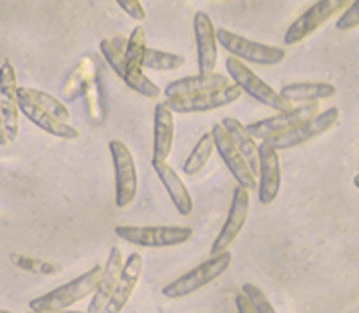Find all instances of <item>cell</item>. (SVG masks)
I'll use <instances>...</instances> for the list:
<instances>
[{"label":"cell","mask_w":359,"mask_h":313,"mask_svg":"<svg viewBox=\"0 0 359 313\" xmlns=\"http://www.w3.org/2000/svg\"><path fill=\"white\" fill-rule=\"evenodd\" d=\"M231 261H233L231 251H225L221 255L209 257L205 263L197 265L195 269L183 273L181 277H177L169 285H165L163 287V295L169 299H181L193 295L195 291L203 289L205 285L213 284L215 279H219L225 271L229 269Z\"/></svg>","instance_id":"7a4b0ae2"},{"label":"cell","mask_w":359,"mask_h":313,"mask_svg":"<svg viewBox=\"0 0 359 313\" xmlns=\"http://www.w3.org/2000/svg\"><path fill=\"white\" fill-rule=\"evenodd\" d=\"M193 30L197 41V60H199V74L215 72L217 65V39L215 27L209 15L197 13L193 18Z\"/></svg>","instance_id":"ac0fdd59"},{"label":"cell","mask_w":359,"mask_h":313,"mask_svg":"<svg viewBox=\"0 0 359 313\" xmlns=\"http://www.w3.org/2000/svg\"><path fill=\"white\" fill-rule=\"evenodd\" d=\"M351 2L347 0H319L311 4L285 32V44H299L307 36H311L317 29H321L330 18L345 11Z\"/></svg>","instance_id":"9c48e42d"},{"label":"cell","mask_w":359,"mask_h":313,"mask_svg":"<svg viewBox=\"0 0 359 313\" xmlns=\"http://www.w3.org/2000/svg\"><path fill=\"white\" fill-rule=\"evenodd\" d=\"M130 18H135V20H139V22H143L144 18H147V13H144V6L141 0H118L116 2Z\"/></svg>","instance_id":"1f68e13d"},{"label":"cell","mask_w":359,"mask_h":313,"mask_svg":"<svg viewBox=\"0 0 359 313\" xmlns=\"http://www.w3.org/2000/svg\"><path fill=\"white\" fill-rule=\"evenodd\" d=\"M102 265H95L90 271H86L85 275L72 279L71 284H65L44 293L41 298L30 301V312H60V309H69L71 305L83 301L88 295L95 293L97 285L101 281Z\"/></svg>","instance_id":"6da1fadb"},{"label":"cell","mask_w":359,"mask_h":313,"mask_svg":"<svg viewBox=\"0 0 359 313\" xmlns=\"http://www.w3.org/2000/svg\"><path fill=\"white\" fill-rule=\"evenodd\" d=\"M235 305H237V313H257L255 309H253L251 301L245 298L241 291H239V293L235 295Z\"/></svg>","instance_id":"d6a6232c"},{"label":"cell","mask_w":359,"mask_h":313,"mask_svg":"<svg viewBox=\"0 0 359 313\" xmlns=\"http://www.w3.org/2000/svg\"><path fill=\"white\" fill-rule=\"evenodd\" d=\"M16 95L22 97V99H27L32 105H36L39 109H43L44 113L53 114L60 123H69V119H71V113H69L67 105L60 102L57 97L48 95V93H43L39 88H30V86H18Z\"/></svg>","instance_id":"d4e9b609"},{"label":"cell","mask_w":359,"mask_h":313,"mask_svg":"<svg viewBox=\"0 0 359 313\" xmlns=\"http://www.w3.org/2000/svg\"><path fill=\"white\" fill-rule=\"evenodd\" d=\"M109 151H111V159L115 165L116 207L125 209L137 197V189H139V175H137V167H135V159H133L129 147L123 141L109 142Z\"/></svg>","instance_id":"ba28073f"},{"label":"cell","mask_w":359,"mask_h":313,"mask_svg":"<svg viewBox=\"0 0 359 313\" xmlns=\"http://www.w3.org/2000/svg\"><path fill=\"white\" fill-rule=\"evenodd\" d=\"M86 67H88V57L83 58V60L79 62V67H74V71L71 72V76L67 79V83H65V86H62V95H65L67 99H74V97L79 95Z\"/></svg>","instance_id":"f546056e"},{"label":"cell","mask_w":359,"mask_h":313,"mask_svg":"<svg viewBox=\"0 0 359 313\" xmlns=\"http://www.w3.org/2000/svg\"><path fill=\"white\" fill-rule=\"evenodd\" d=\"M116 237L130 245L149 247V249H165L183 245L193 237V229L179 225H116Z\"/></svg>","instance_id":"3957f363"},{"label":"cell","mask_w":359,"mask_h":313,"mask_svg":"<svg viewBox=\"0 0 359 313\" xmlns=\"http://www.w3.org/2000/svg\"><path fill=\"white\" fill-rule=\"evenodd\" d=\"M0 313H15V312H6V309H0ZM30 313V312H29Z\"/></svg>","instance_id":"d590c367"},{"label":"cell","mask_w":359,"mask_h":313,"mask_svg":"<svg viewBox=\"0 0 359 313\" xmlns=\"http://www.w3.org/2000/svg\"><path fill=\"white\" fill-rule=\"evenodd\" d=\"M241 293L251 301L253 309H255L257 313H277L275 312L273 305H271V301L267 299V295L261 291V287H257V285L243 284V287H241Z\"/></svg>","instance_id":"f1b7e54d"},{"label":"cell","mask_w":359,"mask_h":313,"mask_svg":"<svg viewBox=\"0 0 359 313\" xmlns=\"http://www.w3.org/2000/svg\"><path fill=\"white\" fill-rule=\"evenodd\" d=\"M221 125L225 127V131L231 135V139L235 142V147H237V151L241 153V156L245 159V163H247V167H249V171L253 173V175H257L259 171V156H257V142L255 139L245 131V125L241 121H237V119H233V116H225L223 121H221Z\"/></svg>","instance_id":"603a6c76"},{"label":"cell","mask_w":359,"mask_h":313,"mask_svg":"<svg viewBox=\"0 0 359 313\" xmlns=\"http://www.w3.org/2000/svg\"><path fill=\"white\" fill-rule=\"evenodd\" d=\"M153 169L157 173V179L163 183L167 195L171 197L175 209L181 215L189 217L193 211V199H191V193H189L187 185L183 183V179L177 175V171L169 167L167 163H157L153 161Z\"/></svg>","instance_id":"44dd1931"},{"label":"cell","mask_w":359,"mask_h":313,"mask_svg":"<svg viewBox=\"0 0 359 313\" xmlns=\"http://www.w3.org/2000/svg\"><path fill=\"white\" fill-rule=\"evenodd\" d=\"M79 95L85 100L86 113L90 116V121L95 125H101L107 119V97H104V86H102L101 65L97 57H88V67L83 76Z\"/></svg>","instance_id":"4fadbf2b"},{"label":"cell","mask_w":359,"mask_h":313,"mask_svg":"<svg viewBox=\"0 0 359 313\" xmlns=\"http://www.w3.org/2000/svg\"><path fill=\"white\" fill-rule=\"evenodd\" d=\"M249 191L245 187H235L233 191V201H231L229 213H227V219L223 223V227L219 231L217 239L213 241V247H211V257L221 255L225 251H229V247L233 245V241L237 239V235L241 233L245 221H247V215H249Z\"/></svg>","instance_id":"30bf717a"},{"label":"cell","mask_w":359,"mask_h":313,"mask_svg":"<svg viewBox=\"0 0 359 313\" xmlns=\"http://www.w3.org/2000/svg\"><path fill=\"white\" fill-rule=\"evenodd\" d=\"M213 151H215V145H213V135L209 131V133L203 135L201 139L197 141V145L193 147V151L189 153L187 161L183 165V171L187 173V175H197L209 163Z\"/></svg>","instance_id":"4316f807"},{"label":"cell","mask_w":359,"mask_h":313,"mask_svg":"<svg viewBox=\"0 0 359 313\" xmlns=\"http://www.w3.org/2000/svg\"><path fill=\"white\" fill-rule=\"evenodd\" d=\"M16 71L11 60H6L0 67V109H2V121L8 142L16 141L18 137V99H16Z\"/></svg>","instance_id":"5bb4252c"},{"label":"cell","mask_w":359,"mask_h":313,"mask_svg":"<svg viewBox=\"0 0 359 313\" xmlns=\"http://www.w3.org/2000/svg\"><path fill=\"white\" fill-rule=\"evenodd\" d=\"M283 99L295 105V102H317L335 97L337 88L330 83H289L277 91Z\"/></svg>","instance_id":"cb8c5ba5"},{"label":"cell","mask_w":359,"mask_h":313,"mask_svg":"<svg viewBox=\"0 0 359 313\" xmlns=\"http://www.w3.org/2000/svg\"><path fill=\"white\" fill-rule=\"evenodd\" d=\"M175 141V116L165 102L155 107V137H153V161L167 163Z\"/></svg>","instance_id":"7402d4cb"},{"label":"cell","mask_w":359,"mask_h":313,"mask_svg":"<svg viewBox=\"0 0 359 313\" xmlns=\"http://www.w3.org/2000/svg\"><path fill=\"white\" fill-rule=\"evenodd\" d=\"M211 135H213L215 151L219 153V156H221V161L225 163V167L231 171V175L235 177L237 185L245 187L247 191L257 185L255 175L249 171L245 159L241 156V153L237 151V147H235V142L231 139L229 133L225 131V127H223L221 123H217V125H213V128H211Z\"/></svg>","instance_id":"8fae6325"},{"label":"cell","mask_w":359,"mask_h":313,"mask_svg":"<svg viewBox=\"0 0 359 313\" xmlns=\"http://www.w3.org/2000/svg\"><path fill=\"white\" fill-rule=\"evenodd\" d=\"M241 88L235 85L221 88V91H213V93H203V95H195V97H179V99H167L165 105L167 109L175 113H209L221 107H227L231 102H237L241 97Z\"/></svg>","instance_id":"7c38bea8"},{"label":"cell","mask_w":359,"mask_h":313,"mask_svg":"<svg viewBox=\"0 0 359 313\" xmlns=\"http://www.w3.org/2000/svg\"><path fill=\"white\" fill-rule=\"evenodd\" d=\"M101 55L107 60V65L125 81L129 69H127V60H125V41H123V36L101 41Z\"/></svg>","instance_id":"484cf974"},{"label":"cell","mask_w":359,"mask_h":313,"mask_svg":"<svg viewBox=\"0 0 359 313\" xmlns=\"http://www.w3.org/2000/svg\"><path fill=\"white\" fill-rule=\"evenodd\" d=\"M123 263H125V257L121 253V249L113 247L111 253H109L107 265L102 267L101 281H99L95 293H93V301L88 305V313H102V309L107 307L109 299H111L113 291H115L118 275H121V269H123Z\"/></svg>","instance_id":"d6986e66"},{"label":"cell","mask_w":359,"mask_h":313,"mask_svg":"<svg viewBox=\"0 0 359 313\" xmlns=\"http://www.w3.org/2000/svg\"><path fill=\"white\" fill-rule=\"evenodd\" d=\"M316 114H319V102H303V105H295L293 109H289L285 113H277L275 116H269V119L255 121V123L247 125L245 131L253 139L265 141V139H271V137L293 131L305 121L313 119Z\"/></svg>","instance_id":"8992f818"},{"label":"cell","mask_w":359,"mask_h":313,"mask_svg":"<svg viewBox=\"0 0 359 313\" xmlns=\"http://www.w3.org/2000/svg\"><path fill=\"white\" fill-rule=\"evenodd\" d=\"M185 65V58L175 53H165V51H157V48H147L143 58V69L149 71H177Z\"/></svg>","instance_id":"83f0119b"},{"label":"cell","mask_w":359,"mask_h":313,"mask_svg":"<svg viewBox=\"0 0 359 313\" xmlns=\"http://www.w3.org/2000/svg\"><path fill=\"white\" fill-rule=\"evenodd\" d=\"M229 76L221 74V72H209V74H197V76H185V79H177L165 86V95L167 99H179V97H195L203 93H213L231 86Z\"/></svg>","instance_id":"e0dca14e"},{"label":"cell","mask_w":359,"mask_h":313,"mask_svg":"<svg viewBox=\"0 0 359 313\" xmlns=\"http://www.w3.org/2000/svg\"><path fill=\"white\" fill-rule=\"evenodd\" d=\"M335 27L339 30H351L359 27V6L358 2H351L344 11V15L337 18Z\"/></svg>","instance_id":"4dcf8cb0"},{"label":"cell","mask_w":359,"mask_h":313,"mask_svg":"<svg viewBox=\"0 0 359 313\" xmlns=\"http://www.w3.org/2000/svg\"><path fill=\"white\" fill-rule=\"evenodd\" d=\"M217 44H221L225 51H229L233 58L241 60V62H255V65H263V67H273L285 60V51L279 46H271V44L255 43L249 41L245 36H239L235 32L227 29L215 30Z\"/></svg>","instance_id":"5b68a950"},{"label":"cell","mask_w":359,"mask_h":313,"mask_svg":"<svg viewBox=\"0 0 359 313\" xmlns=\"http://www.w3.org/2000/svg\"><path fill=\"white\" fill-rule=\"evenodd\" d=\"M225 69L229 72L231 83L239 86L241 93H247L251 99H255L261 105L273 109L275 113H285V111L295 107V105H291V102L283 99L277 91H273L265 81H261L257 74L251 71L247 65H243L241 60L229 57L225 60Z\"/></svg>","instance_id":"277c9868"},{"label":"cell","mask_w":359,"mask_h":313,"mask_svg":"<svg viewBox=\"0 0 359 313\" xmlns=\"http://www.w3.org/2000/svg\"><path fill=\"white\" fill-rule=\"evenodd\" d=\"M16 99H18V111L25 114L30 123H34L36 127L43 128L44 133H48V135H53L57 139H62V141H74V139H79V131L71 127L69 123H60L53 114L44 113L43 109H39L36 105H32V102L22 99V97H18V95H16Z\"/></svg>","instance_id":"ffe728a7"},{"label":"cell","mask_w":359,"mask_h":313,"mask_svg":"<svg viewBox=\"0 0 359 313\" xmlns=\"http://www.w3.org/2000/svg\"><path fill=\"white\" fill-rule=\"evenodd\" d=\"M30 313H88V312H71V309H60V312H30Z\"/></svg>","instance_id":"e575fe53"},{"label":"cell","mask_w":359,"mask_h":313,"mask_svg":"<svg viewBox=\"0 0 359 313\" xmlns=\"http://www.w3.org/2000/svg\"><path fill=\"white\" fill-rule=\"evenodd\" d=\"M141 273H143V257H141V253H130L123 263V269H121V275H118L115 291H113V295H111L102 313H121L125 309V305L129 303L135 287L139 285Z\"/></svg>","instance_id":"2e32d148"},{"label":"cell","mask_w":359,"mask_h":313,"mask_svg":"<svg viewBox=\"0 0 359 313\" xmlns=\"http://www.w3.org/2000/svg\"><path fill=\"white\" fill-rule=\"evenodd\" d=\"M8 145V139H6V131H4V121H2V109H0V147Z\"/></svg>","instance_id":"836d02e7"},{"label":"cell","mask_w":359,"mask_h":313,"mask_svg":"<svg viewBox=\"0 0 359 313\" xmlns=\"http://www.w3.org/2000/svg\"><path fill=\"white\" fill-rule=\"evenodd\" d=\"M339 121V109L337 107H331L327 111H319L313 119L302 123L299 127H295L289 133L283 135H277L271 139H265V142L269 147H273L275 151H289V149H295V147H302L305 142L313 141L317 137L325 135L330 128H333Z\"/></svg>","instance_id":"52a82bcc"},{"label":"cell","mask_w":359,"mask_h":313,"mask_svg":"<svg viewBox=\"0 0 359 313\" xmlns=\"http://www.w3.org/2000/svg\"><path fill=\"white\" fill-rule=\"evenodd\" d=\"M259 156V201L269 205L277 199L281 189V163L279 153L265 141L257 147Z\"/></svg>","instance_id":"9a60e30c"}]
</instances>
